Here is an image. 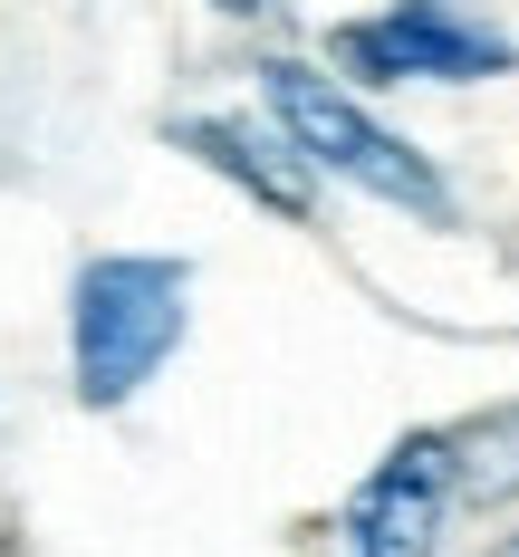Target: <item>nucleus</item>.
Instances as JSON below:
<instances>
[{
  "instance_id": "nucleus-1",
  "label": "nucleus",
  "mask_w": 519,
  "mask_h": 557,
  "mask_svg": "<svg viewBox=\"0 0 519 557\" xmlns=\"http://www.w3.org/2000/svg\"><path fill=\"white\" fill-rule=\"evenodd\" d=\"M193 260L173 250H97L67 278V385L87 413H125L183 346Z\"/></svg>"
},
{
  "instance_id": "nucleus-2",
  "label": "nucleus",
  "mask_w": 519,
  "mask_h": 557,
  "mask_svg": "<svg viewBox=\"0 0 519 557\" xmlns=\"http://www.w3.org/2000/svg\"><path fill=\"white\" fill-rule=\"evenodd\" d=\"M250 77H260L270 125L308 154V173L356 183V193H366V202H385V212H413V222L453 231V183H443V164H433L413 135H395L375 107H356L328 67H308L298 49H270Z\"/></svg>"
},
{
  "instance_id": "nucleus-3",
  "label": "nucleus",
  "mask_w": 519,
  "mask_h": 557,
  "mask_svg": "<svg viewBox=\"0 0 519 557\" xmlns=\"http://www.w3.org/2000/svg\"><path fill=\"white\" fill-rule=\"evenodd\" d=\"M328 58L356 87H481V77L519 67V39L471 20L461 0H395L375 20H337Z\"/></svg>"
},
{
  "instance_id": "nucleus-4",
  "label": "nucleus",
  "mask_w": 519,
  "mask_h": 557,
  "mask_svg": "<svg viewBox=\"0 0 519 557\" xmlns=\"http://www.w3.org/2000/svg\"><path fill=\"white\" fill-rule=\"evenodd\" d=\"M453 529V471H443V433H395L385 461L346 491L337 509V557H443Z\"/></svg>"
},
{
  "instance_id": "nucleus-5",
  "label": "nucleus",
  "mask_w": 519,
  "mask_h": 557,
  "mask_svg": "<svg viewBox=\"0 0 519 557\" xmlns=\"http://www.w3.org/2000/svg\"><path fill=\"white\" fill-rule=\"evenodd\" d=\"M164 145H173V154H193L202 173H222L231 193H250L270 222L318 231V173H308V154L288 145L280 125H250V115H173Z\"/></svg>"
},
{
  "instance_id": "nucleus-6",
  "label": "nucleus",
  "mask_w": 519,
  "mask_h": 557,
  "mask_svg": "<svg viewBox=\"0 0 519 557\" xmlns=\"http://www.w3.org/2000/svg\"><path fill=\"white\" fill-rule=\"evenodd\" d=\"M443 433V471H453V509H510L519 500V394L510 404H481Z\"/></svg>"
},
{
  "instance_id": "nucleus-7",
  "label": "nucleus",
  "mask_w": 519,
  "mask_h": 557,
  "mask_svg": "<svg viewBox=\"0 0 519 557\" xmlns=\"http://www.w3.org/2000/svg\"><path fill=\"white\" fill-rule=\"evenodd\" d=\"M212 20H231V29H270L280 0H212Z\"/></svg>"
},
{
  "instance_id": "nucleus-8",
  "label": "nucleus",
  "mask_w": 519,
  "mask_h": 557,
  "mask_svg": "<svg viewBox=\"0 0 519 557\" xmlns=\"http://www.w3.org/2000/svg\"><path fill=\"white\" fill-rule=\"evenodd\" d=\"M481 557H519V529H510V539H491V548H481Z\"/></svg>"
}]
</instances>
